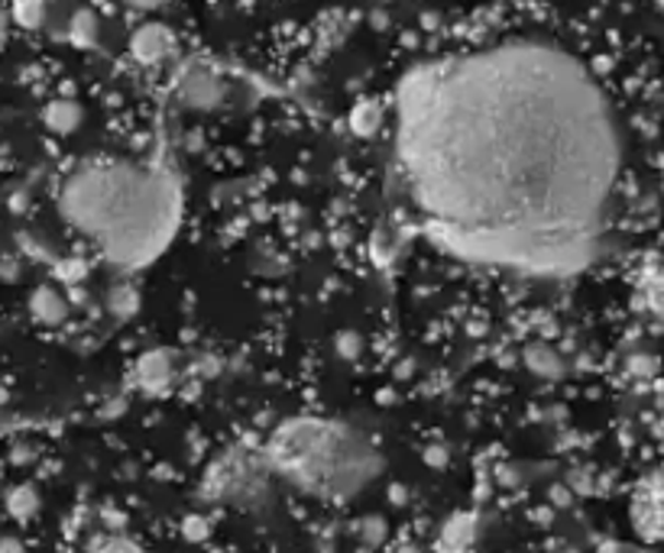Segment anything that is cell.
Here are the masks:
<instances>
[{
  "instance_id": "3957f363",
  "label": "cell",
  "mask_w": 664,
  "mask_h": 553,
  "mask_svg": "<svg viewBox=\"0 0 664 553\" xmlns=\"http://www.w3.org/2000/svg\"><path fill=\"white\" fill-rule=\"evenodd\" d=\"M169 33L159 26V23H149L144 26L137 36H134V53H137V59H144V62H156V59H162L165 53H169Z\"/></svg>"
},
{
  "instance_id": "7a4b0ae2",
  "label": "cell",
  "mask_w": 664,
  "mask_h": 553,
  "mask_svg": "<svg viewBox=\"0 0 664 553\" xmlns=\"http://www.w3.org/2000/svg\"><path fill=\"white\" fill-rule=\"evenodd\" d=\"M62 210L114 263H144L169 240L175 192L152 169L91 165L66 182Z\"/></svg>"
},
{
  "instance_id": "8fae6325",
  "label": "cell",
  "mask_w": 664,
  "mask_h": 553,
  "mask_svg": "<svg viewBox=\"0 0 664 553\" xmlns=\"http://www.w3.org/2000/svg\"><path fill=\"white\" fill-rule=\"evenodd\" d=\"M568 553H577V551H568Z\"/></svg>"
},
{
  "instance_id": "8992f818",
  "label": "cell",
  "mask_w": 664,
  "mask_h": 553,
  "mask_svg": "<svg viewBox=\"0 0 664 553\" xmlns=\"http://www.w3.org/2000/svg\"><path fill=\"white\" fill-rule=\"evenodd\" d=\"M46 124H49L56 134H69L75 124H78V107L69 104V101H56V104H49V111H46Z\"/></svg>"
},
{
  "instance_id": "ba28073f",
  "label": "cell",
  "mask_w": 664,
  "mask_h": 553,
  "mask_svg": "<svg viewBox=\"0 0 664 553\" xmlns=\"http://www.w3.org/2000/svg\"><path fill=\"white\" fill-rule=\"evenodd\" d=\"M39 13H43L39 7H16V10H13V16L20 20V26H30V30L39 23Z\"/></svg>"
},
{
  "instance_id": "9c48e42d",
  "label": "cell",
  "mask_w": 664,
  "mask_h": 553,
  "mask_svg": "<svg viewBox=\"0 0 664 553\" xmlns=\"http://www.w3.org/2000/svg\"><path fill=\"white\" fill-rule=\"evenodd\" d=\"M98 553H144L140 548H134L130 541H121V538H114V541H104Z\"/></svg>"
},
{
  "instance_id": "277c9868",
  "label": "cell",
  "mask_w": 664,
  "mask_h": 553,
  "mask_svg": "<svg viewBox=\"0 0 664 553\" xmlns=\"http://www.w3.org/2000/svg\"><path fill=\"white\" fill-rule=\"evenodd\" d=\"M30 311H33L39 321L56 324V321H62V318H66V301H62V295H59L56 288L43 285V288H36V291H33V298H30Z\"/></svg>"
},
{
  "instance_id": "6da1fadb",
  "label": "cell",
  "mask_w": 664,
  "mask_h": 553,
  "mask_svg": "<svg viewBox=\"0 0 664 553\" xmlns=\"http://www.w3.org/2000/svg\"><path fill=\"white\" fill-rule=\"evenodd\" d=\"M396 159L412 208L444 250L568 276L591 263L606 230L622 139L577 56L510 39L405 74Z\"/></svg>"
},
{
  "instance_id": "30bf717a",
  "label": "cell",
  "mask_w": 664,
  "mask_h": 553,
  "mask_svg": "<svg viewBox=\"0 0 664 553\" xmlns=\"http://www.w3.org/2000/svg\"><path fill=\"white\" fill-rule=\"evenodd\" d=\"M0 553H23V548H20L16 541H3V544H0Z\"/></svg>"
},
{
  "instance_id": "52a82bcc",
  "label": "cell",
  "mask_w": 664,
  "mask_h": 553,
  "mask_svg": "<svg viewBox=\"0 0 664 553\" xmlns=\"http://www.w3.org/2000/svg\"><path fill=\"white\" fill-rule=\"evenodd\" d=\"M652 502H655V508H659V515H662V521H664V473H659V476H652L649 480V485L642 488Z\"/></svg>"
},
{
  "instance_id": "5b68a950",
  "label": "cell",
  "mask_w": 664,
  "mask_h": 553,
  "mask_svg": "<svg viewBox=\"0 0 664 553\" xmlns=\"http://www.w3.org/2000/svg\"><path fill=\"white\" fill-rule=\"evenodd\" d=\"M7 508H10V515H13V518L26 521V518H33V515H36L39 498H36V492H33V488H26V485H23V488H13V492H10Z\"/></svg>"
}]
</instances>
